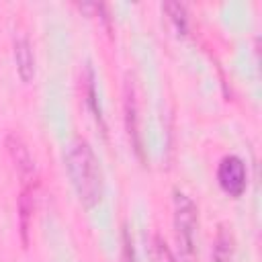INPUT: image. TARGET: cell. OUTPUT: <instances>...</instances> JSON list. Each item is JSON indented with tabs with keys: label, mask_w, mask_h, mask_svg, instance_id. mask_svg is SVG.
<instances>
[{
	"label": "cell",
	"mask_w": 262,
	"mask_h": 262,
	"mask_svg": "<svg viewBox=\"0 0 262 262\" xmlns=\"http://www.w3.org/2000/svg\"><path fill=\"white\" fill-rule=\"evenodd\" d=\"M66 168L72 186L84 207H94L102 199L100 162L88 141L76 139L66 154Z\"/></svg>",
	"instance_id": "1"
},
{
	"label": "cell",
	"mask_w": 262,
	"mask_h": 262,
	"mask_svg": "<svg viewBox=\"0 0 262 262\" xmlns=\"http://www.w3.org/2000/svg\"><path fill=\"white\" fill-rule=\"evenodd\" d=\"M174 223H176V235L184 250V254L194 252V237L199 227V209L192 203V199L180 190L174 192Z\"/></svg>",
	"instance_id": "2"
},
{
	"label": "cell",
	"mask_w": 262,
	"mask_h": 262,
	"mask_svg": "<svg viewBox=\"0 0 262 262\" xmlns=\"http://www.w3.org/2000/svg\"><path fill=\"white\" fill-rule=\"evenodd\" d=\"M217 180L227 194L239 196L248 184V174H246L244 162L237 156H225L217 168Z\"/></svg>",
	"instance_id": "3"
},
{
	"label": "cell",
	"mask_w": 262,
	"mask_h": 262,
	"mask_svg": "<svg viewBox=\"0 0 262 262\" xmlns=\"http://www.w3.org/2000/svg\"><path fill=\"white\" fill-rule=\"evenodd\" d=\"M6 147H8V154H10L12 162H14V166H16V172L25 180L33 178V174H35V160H33L27 143L23 141V137L16 135V133H10L6 137Z\"/></svg>",
	"instance_id": "4"
},
{
	"label": "cell",
	"mask_w": 262,
	"mask_h": 262,
	"mask_svg": "<svg viewBox=\"0 0 262 262\" xmlns=\"http://www.w3.org/2000/svg\"><path fill=\"white\" fill-rule=\"evenodd\" d=\"M14 63L23 82H31L35 78V53L27 37H18L14 41Z\"/></svg>",
	"instance_id": "5"
},
{
	"label": "cell",
	"mask_w": 262,
	"mask_h": 262,
	"mask_svg": "<svg viewBox=\"0 0 262 262\" xmlns=\"http://www.w3.org/2000/svg\"><path fill=\"white\" fill-rule=\"evenodd\" d=\"M125 121H127L129 137L133 139L135 149L139 151V139H137V104H135V96H133V90H131L129 84L125 88Z\"/></svg>",
	"instance_id": "6"
},
{
	"label": "cell",
	"mask_w": 262,
	"mask_h": 262,
	"mask_svg": "<svg viewBox=\"0 0 262 262\" xmlns=\"http://www.w3.org/2000/svg\"><path fill=\"white\" fill-rule=\"evenodd\" d=\"M215 262H231L233 260V250H231V237L221 229L215 242Z\"/></svg>",
	"instance_id": "7"
},
{
	"label": "cell",
	"mask_w": 262,
	"mask_h": 262,
	"mask_svg": "<svg viewBox=\"0 0 262 262\" xmlns=\"http://www.w3.org/2000/svg\"><path fill=\"white\" fill-rule=\"evenodd\" d=\"M166 10L172 14V18H174V23L178 25V29L184 31V27H186V10H184V6L172 2V4H166Z\"/></svg>",
	"instance_id": "8"
}]
</instances>
